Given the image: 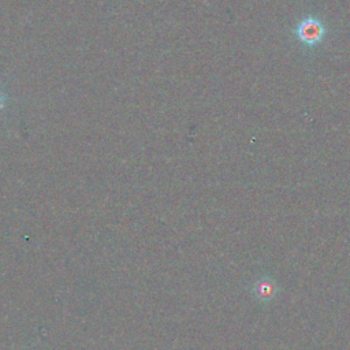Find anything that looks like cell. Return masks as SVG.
<instances>
[{"label":"cell","mask_w":350,"mask_h":350,"mask_svg":"<svg viewBox=\"0 0 350 350\" xmlns=\"http://www.w3.org/2000/svg\"><path fill=\"white\" fill-rule=\"evenodd\" d=\"M294 36L304 46L314 48L324 41L327 36V27L320 18L308 15L298 21L294 29Z\"/></svg>","instance_id":"1"},{"label":"cell","mask_w":350,"mask_h":350,"mask_svg":"<svg viewBox=\"0 0 350 350\" xmlns=\"http://www.w3.org/2000/svg\"><path fill=\"white\" fill-rule=\"evenodd\" d=\"M279 291V284L271 276H260L250 286V293L261 304L272 302L278 297Z\"/></svg>","instance_id":"2"},{"label":"cell","mask_w":350,"mask_h":350,"mask_svg":"<svg viewBox=\"0 0 350 350\" xmlns=\"http://www.w3.org/2000/svg\"><path fill=\"white\" fill-rule=\"evenodd\" d=\"M5 96H4V93L0 90V111L4 108V105H5Z\"/></svg>","instance_id":"3"}]
</instances>
